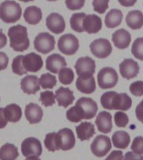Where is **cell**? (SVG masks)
I'll return each mask as SVG.
<instances>
[{
    "instance_id": "f6af8a7d",
    "label": "cell",
    "mask_w": 143,
    "mask_h": 160,
    "mask_svg": "<svg viewBox=\"0 0 143 160\" xmlns=\"http://www.w3.org/2000/svg\"><path fill=\"white\" fill-rule=\"evenodd\" d=\"M135 116L136 118L143 123V99L135 108Z\"/></svg>"
},
{
    "instance_id": "9c48e42d",
    "label": "cell",
    "mask_w": 143,
    "mask_h": 160,
    "mask_svg": "<svg viewBox=\"0 0 143 160\" xmlns=\"http://www.w3.org/2000/svg\"><path fill=\"white\" fill-rule=\"evenodd\" d=\"M92 54L98 58H105L109 57L112 52V47L109 40L105 38H98L90 44Z\"/></svg>"
},
{
    "instance_id": "8d00e7d4",
    "label": "cell",
    "mask_w": 143,
    "mask_h": 160,
    "mask_svg": "<svg viewBox=\"0 0 143 160\" xmlns=\"http://www.w3.org/2000/svg\"><path fill=\"white\" fill-rule=\"evenodd\" d=\"M40 100L45 107H50L55 104V95L52 91H45L40 93Z\"/></svg>"
},
{
    "instance_id": "2e32d148",
    "label": "cell",
    "mask_w": 143,
    "mask_h": 160,
    "mask_svg": "<svg viewBox=\"0 0 143 160\" xmlns=\"http://www.w3.org/2000/svg\"><path fill=\"white\" fill-rule=\"evenodd\" d=\"M65 58L58 53L50 55L46 58V69L52 73H59L62 68L66 67Z\"/></svg>"
},
{
    "instance_id": "8992f818",
    "label": "cell",
    "mask_w": 143,
    "mask_h": 160,
    "mask_svg": "<svg viewBox=\"0 0 143 160\" xmlns=\"http://www.w3.org/2000/svg\"><path fill=\"white\" fill-rule=\"evenodd\" d=\"M34 45L38 52L46 54L55 49V38L48 32H40L35 37Z\"/></svg>"
},
{
    "instance_id": "74e56055",
    "label": "cell",
    "mask_w": 143,
    "mask_h": 160,
    "mask_svg": "<svg viewBox=\"0 0 143 160\" xmlns=\"http://www.w3.org/2000/svg\"><path fill=\"white\" fill-rule=\"evenodd\" d=\"M115 125L119 128H125L129 122V118L126 113L123 112H116L114 115Z\"/></svg>"
},
{
    "instance_id": "484cf974",
    "label": "cell",
    "mask_w": 143,
    "mask_h": 160,
    "mask_svg": "<svg viewBox=\"0 0 143 160\" xmlns=\"http://www.w3.org/2000/svg\"><path fill=\"white\" fill-rule=\"evenodd\" d=\"M42 11L36 6H29L26 8L24 12V18L26 22L31 25H36L42 19Z\"/></svg>"
},
{
    "instance_id": "816d5d0a",
    "label": "cell",
    "mask_w": 143,
    "mask_h": 160,
    "mask_svg": "<svg viewBox=\"0 0 143 160\" xmlns=\"http://www.w3.org/2000/svg\"><path fill=\"white\" fill-rule=\"evenodd\" d=\"M47 1H50V2H53V1H56V0H47Z\"/></svg>"
},
{
    "instance_id": "f907efd6",
    "label": "cell",
    "mask_w": 143,
    "mask_h": 160,
    "mask_svg": "<svg viewBox=\"0 0 143 160\" xmlns=\"http://www.w3.org/2000/svg\"><path fill=\"white\" fill-rule=\"evenodd\" d=\"M25 160H40L39 158V157L37 156H29V157H26V159Z\"/></svg>"
},
{
    "instance_id": "e0dca14e",
    "label": "cell",
    "mask_w": 143,
    "mask_h": 160,
    "mask_svg": "<svg viewBox=\"0 0 143 160\" xmlns=\"http://www.w3.org/2000/svg\"><path fill=\"white\" fill-rule=\"evenodd\" d=\"M95 124L100 132L109 133L112 129V116L110 112L102 111L96 116Z\"/></svg>"
},
{
    "instance_id": "4dcf8cb0",
    "label": "cell",
    "mask_w": 143,
    "mask_h": 160,
    "mask_svg": "<svg viewBox=\"0 0 143 160\" xmlns=\"http://www.w3.org/2000/svg\"><path fill=\"white\" fill-rule=\"evenodd\" d=\"M86 17L85 12H78L74 13L71 16L70 20V27L74 31L78 32H85L84 30V21Z\"/></svg>"
},
{
    "instance_id": "681fc988",
    "label": "cell",
    "mask_w": 143,
    "mask_h": 160,
    "mask_svg": "<svg viewBox=\"0 0 143 160\" xmlns=\"http://www.w3.org/2000/svg\"><path fill=\"white\" fill-rule=\"evenodd\" d=\"M7 44V37L4 33L0 32V48H3Z\"/></svg>"
},
{
    "instance_id": "d4e9b609",
    "label": "cell",
    "mask_w": 143,
    "mask_h": 160,
    "mask_svg": "<svg viewBox=\"0 0 143 160\" xmlns=\"http://www.w3.org/2000/svg\"><path fill=\"white\" fill-rule=\"evenodd\" d=\"M125 22L131 29H140L143 27V13L140 10H132L126 15Z\"/></svg>"
},
{
    "instance_id": "c3c4849f",
    "label": "cell",
    "mask_w": 143,
    "mask_h": 160,
    "mask_svg": "<svg viewBox=\"0 0 143 160\" xmlns=\"http://www.w3.org/2000/svg\"><path fill=\"white\" fill-rule=\"evenodd\" d=\"M137 0H118V2H120V4L123 7H132L133 5H135Z\"/></svg>"
},
{
    "instance_id": "d590c367",
    "label": "cell",
    "mask_w": 143,
    "mask_h": 160,
    "mask_svg": "<svg viewBox=\"0 0 143 160\" xmlns=\"http://www.w3.org/2000/svg\"><path fill=\"white\" fill-rule=\"evenodd\" d=\"M23 58H24V55H19V56L13 58L12 62V70L13 73L20 75V76L26 74L28 72L24 69V65H23Z\"/></svg>"
},
{
    "instance_id": "7dc6e473",
    "label": "cell",
    "mask_w": 143,
    "mask_h": 160,
    "mask_svg": "<svg viewBox=\"0 0 143 160\" xmlns=\"http://www.w3.org/2000/svg\"><path fill=\"white\" fill-rule=\"evenodd\" d=\"M7 124L8 120L6 117H5L4 108H0V129L6 127Z\"/></svg>"
},
{
    "instance_id": "cb8c5ba5",
    "label": "cell",
    "mask_w": 143,
    "mask_h": 160,
    "mask_svg": "<svg viewBox=\"0 0 143 160\" xmlns=\"http://www.w3.org/2000/svg\"><path fill=\"white\" fill-rule=\"evenodd\" d=\"M78 138L81 141L90 139L95 133V126L90 122H83L75 128Z\"/></svg>"
},
{
    "instance_id": "d6a6232c",
    "label": "cell",
    "mask_w": 143,
    "mask_h": 160,
    "mask_svg": "<svg viewBox=\"0 0 143 160\" xmlns=\"http://www.w3.org/2000/svg\"><path fill=\"white\" fill-rule=\"evenodd\" d=\"M56 83H57V80L55 75L50 74V73H43L40 76V85L44 89L53 88L56 85Z\"/></svg>"
},
{
    "instance_id": "d6986e66",
    "label": "cell",
    "mask_w": 143,
    "mask_h": 160,
    "mask_svg": "<svg viewBox=\"0 0 143 160\" xmlns=\"http://www.w3.org/2000/svg\"><path fill=\"white\" fill-rule=\"evenodd\" d=\"M21 88L27 94H34L40 89V79L35 75L25 76L20 82Z\"/></svg>"
},
{
    "instance_id": "44dd1931",
    "label": "cell",
    "mask_w": 143,
    "mask_h": 160,
    "mask_svg": "<svg viewBox=\"0 0 143 160\" xmlns=\"http://www.w3.org/2000/svg\"><path fill=\"white\" fill-rule=\"evenodd\" d=\"M25 118L31 124L39 123L43 118L42 108L36 103L30 102L25 107Z\"/></svg>"
},
{
    "instance_id": "5b68a950",
    "label": "cell",
    "mask_w": 143,
    "mask_h": 160,
    "mask_svg": "<svg viewBox=\"0 0 143 160\" xmlns=\"http://www.w3.org/2000/svg\"><path fill=\"white\" fill-rule=\"evenodd\" d=\"M98 85L100 88L108 89L114 88L118 82V74L114 68L105 67L97 74Z\"/></svg>"
},
{
    "instance_id": "7c38bea8",
    "label": "cell",
    "mask_w": 143,
    "mask_h": 160,
    "mask_svg": "<svg viewBox=\"0 0 143 160\" xmlns=\"http://www.w3.org/2000/svg\"><path fill=\"white\" fill-rule=\"evenodd\" d=\"M119 69L121 76L125 79H131L137 76L140 67L136 61L131 58H125L120 63Z\"/></svg>"
},
{
    "instance_id": "7bdbcfd3",
    "label": "cell",
    "mask_w": 143,
    "mask_h": 160,
    "mask_svg": "<svg viewBox=\"0 0 143 160\" xmlns=\"http://www.w3.org/2000/svg\"><path fill=\"white\" fill-rule=\"evenodd\" d=\"M105 160H123V153L120 150H114Z\"/></svg>"
},
{
    "instance_id": "277c9868",
    "label": "cell",
    "mask_w": 143,
    "mask_h": 160,
    "mask_svg": "<svg viewBox=\"0 0 143 160\" xmlns=\"http://www.w3.org/2000/svg\"><path fill=\"white\" fill-rule=\"evenodd\" d=\"M22 15V8L15 1L6 0L0 4V18L6 23L19 21Z\"/></svg>"
},
{
    "instance_id": "b9f144b4",
    "label": "cell",
    "mask_w": 143,
    "mask_h": 160,
    "mask_svg": "<svg viewBox=\"0 0 143 160\" xmlns=\"http://www.w3.org/2000/svg\"><path fill=\"white\" fill-rule=\"evenodd\" d=\"M85 0H65V5L70 10L75 11L82 8L85 5Z\"/></svg>"
},
{
    "instance_id": "ee69618b",
    "label": "cell",
    "mask_w": 143,
    "mask_h": 160,
    "mask_svg": "<svg viewBox=\"0 0 143 160\" xmlns=\"http://www.w3.org/2000/svg\"><path fill=\"white\" fill-rule=\"evenodd\" d=\"M8 64V57L3 52H0V71L7 68Z\"/></svg>"
},
{
    "instance_id": "e575fe53",
    "label": "cell",
    "mask_w": 143,
    "mask_h": 160,
    "mask_svg": "<svg viewBox=\"0 0 143 160\" xmlns=\"http://www.w3.org/2000/svg\"><path fill=\"white\" fill-rule=\"evenodd\" d=\"M131 53L138 60L143 61V38H137L131 47Z\"/></svg>"
},
{
    "instance_id": "7a4b0ae2",
    "label": "cell",
    "mask_w": 143,
    "mask_h": 160,
    "mask_svg": "<svg viewBox=\"0 0 143 160\" xmlns=\"http://www.w3.org/2000/svg\"><path fill=\"white\" fill-rule=\"evenodd\" d=\"M100 103L105 109L127 111L132 105V100L125 92L118 93L110 91L103 93L100 97Z\"/></svg>"
},
{
    "instance_id": "9a60e30c",
    "label": "cell",
    "mask_w": 143,
    "mask_h": 160,
    "mask_svg": "<svg viewBox=\"0 0 143 160\" xmlns=\"http://www.w3.org/2000/svg\"><path fill=\"white\" fill-rule=\"evenodd\" d=\"M60 138V149L63 151H68L72 149L75 145V137L74 132L70 128H62L58 132Z\"/></svg>"
},
{
    "instance_id": "5bb4252c",
    "label": "cell",
    "mask_w": 143,
    "mask_h": 160,
    "mask_svg": "<svg viewBox=\"0 0 143 160\" xmlns=\"http://www.w3.org/2000/svg\"><path fill=\"white\" fill-rule=\"evenodd\" d=\"M46 26L53 33L60 34L65 29V19L57 12H52L46 18Z\"/></svg>"
},
{
    "instance_id": "1f68e13d",
    "label": "cell",
    "mask_w": 143,
    "mask_h": 160,
    "mask_svg": "<svg viewBox=\"0 0 143 160\" xmlns=\"http://www.w3.org/2000/svg\"><path fill=\"white\" fill-rule=\"evenodd\" d=\"M45 148L50 152H55L60 149V138L58 132H50L45 136Z\"/></svg>"
},
{
    "instance_id": "8fae6325",
    "label": "cell",
    "mask_w": 143,
    "mask_h": 160,
    "mask_svg": "<svg viewBox=\"0 0 143 160\" xmlns=\"http://www.w3.org/2000/svg\"><path fill=\"white\" fill-rule=\"evenodd\" d=\"M42 151L41 142L36 138H27L22 142L21 152L24 157H29V156L40 157L42 154Z\"/></svg>"
},
{
    "instance_id": "7402d4cb",
    "label": "cell",
    "mask_w": 143,
    "mask_h": 160,
    "mask_svg": "<svg viewBox=\"0 0 143 160\" xmlns=\"http://www.w3.org/2000/svg\"><path fill=\"white\" fill-rule=\"evenodd\" d=\"M102 28V20L95 14L86 15L84 21V30L90 34L96 33Z\"/></svg>"
},
{
    "instance_id": "4fadbf2b",
    "label": "cell",
    "mask_w": 143,
    "mask_h": 160,
    "mask_svg": "<svg viewBox=\"0 0 143 160\" xmlns=\"http://www.w3.org/2000/svg\"><path fill=\"white\" fill-rule=\"evenodd\" d=\"M23 65L27 72H37L43 67L42 58L34 52H30L26 55H24Z\"/></svg>"
},
{
    "instance_id": "3957f363",
    "label": "cell",
    "mask_w": 143,
    "mask_h": 160,
    "mask_svg": "<svg viewBox=\"0 0 143 160\" xmlns=\"http://www.w3.org/2000/svg\"><path fill=\"white\" fill-rule=\"evenodd\" d=\"M10 40V47L16 52H24L29 47L27 28L23 25H15L9 28L8 32Z\"/></svg>"
},
{
    "instance_id": "30bf717a",
    "label": "cell",
    "mask_w": 143,
    "mask_h": 160,
    "mask_svg": "<svg viewBox=\"0 0 143 160\" xmlns=\"http://www.w3.org/2000/svg\"><path fill=\"white\" fill-rule=\"evenodd\" d=\"M76 74L79 77L93 76L95 72V62L90 57H81L78 58L75 65Z\"/></svg>"
},
{
    "instance_id": "f35d334b",
    "label": "cell",
    "mask_w": 143,
    "mask_h": 160,
    "mask_svg": "<svg viewBox=\"0 0 143 160\" xmlns=\"http://www.w3.org/2000/svg\"><path fill=\"white\" fill-rule=\"evenodd\" d=\"M92 5L95 12L103 14L107 10L109 6V0H93Z\"/></svg>"
},
{
    "instance_id": "83f0119b",
    "label": "cell",
    "mask_w": 143,
    "mask_h": 160,
    "mask_svg": "<svg viewBox=\"0 0 143 160\" xmlns=\"http://www.w3.org/2000/svg\"><path fill=\"white\" fill-rule=\"evenodd\" d=\"M123 13L120 9H111L105 15V23L109 28H114L121 23Z\"/></svg>"
},
{
    "instance_id": "603a6c76",
    "label": "cell",
    "mask_w": 143,
    "mask_h": 160,
    "mask_svg": "<svg viewBox=\"0 0 143 160\" xmlns=\"http://www.w3.org/2000/svg\"><path fill=\"white\" fill-rule=\"evenodd\" d=\"M75 86H76V88L82 93H85V94L93 93L96 88L95 78L93 76L79 77L76 80Z\"/></svg>"
},
{
    "instance_id": "f1b7e54d",
    "label": "cell",
    "mask_w": 143,
    "mask_h": 160,
    "mask_svg": "<svg viewBox=\"0 0 143 160\" xmlns=\"http://www.w3.org/2000/svg\"><path fill=\"white\" fill-rule=\"evenodd\" d=\"M4 114L8 122H17L22 118V109L16 103H10L4 108Z\"/></svg>"
},
{
    "instance_id": "4316f807",
    "label": "cell",
    "mask_w": 143,
    "mask_h": 160,
    "mask_svg": "<svg viewBox=\"0 0 143 160\" xmlns=\"http://www.w3.org/2000/svg\"><path fill=\"white\" fill-rule=\"evenodd\" d=\"M111 140L116 148L125 149L130 144V137L125 131H116L113 133Z\"/></svg>"
},
{
    "instance_id": "bcb514c9",
    "label": "cell",
    "mask_w": 143,
    "mask_h": 160,
    "mask_svg": "<svg viewBox=\"0 0 143 160\" xmlns=\"http://www.w3.org/2000/svg\"><path fill=\"white\" fill-rule=\"evenodd\" d=\"M123 160H143V156L140 154H136L133 152H127L125 154Z\"/></svg>"
},
{
    "instance_id": "ba28073f",
    "label": "cell",
    "mask_w": 143,
    "mask_h": 160,
    "mask_svg": "<svg viewBox=\"0 0 143 160\" xmlns=\"http://www.w3.org/2000/svg\"><path fill=\"white\" fill-rule=\"evenodd\" d=\"M111 149V142L110 138L105 135H98L93 140L90 145V150L96 157H104Z\"/></svg>"
},
{
    "instance_id": "836d02e7",
    "label": "cell",
    "mask_w": 143,
    "mask_h": 160,
    "mask_svg": "<svg viewBox=\"0 0 143 160\" xmlns=\"http://www.w3.org/2000/svg\"><path fill=\"white\" fill-rule=\"evenodd\" d=\"M75 78V73L70 68H64L59 72V80L62 84L69 85L72 83Z\"/></svg>"
},
{
    "instance_id": "ffe728a7",
    "label": "cell",
    "mask_w": 143,
    "mask_h": 160,
    "mask_svg": "<svg viewBox=\"0 0 143 160\" xmlns=\"http://www.w3.org/2000/svg\"><path fill=\"white\" fill-rule=\"evenodd\" d=\"M55 98L59 106L67 108L73 103L75 96L73 94L72 90H70L69 88L60 87L55 92Z\"/></svg>"
},
{
    "instance_id": "60d3db41",
    "label": "cell",
    "mask_w": 143,
    "mask_h": 160,
    "mask_svg": "<svg viewBox=\"0 0 143 160\" xmlns=\"http://www.w3.org/2000/svg\"><path fill=\"white\" fill-rule=\"evenodd\" d=\"M129 89L134 96L141 97L143 95V81H136L132 82L130 85Z\"/></svg>"
},
{
    "instance_id": "ac0fdd59",
    "label": "cell",
    "mask_w": 143,
    "mask_h": 160,
    "mask_svg": "<svg viewBox=\"0 0 143 160\" xmlns=\"http://www.w3.org/2000/svg\"><path fill=\"white\" fill-rule=\"evenodd\" d=\"M113 43L119 49H125L129 47L131 41V36L127 30L121 28L116 30L112 34Z\"/></svg>"
},
{
    "instance_id": "52a82bcc",
    "label": "cell",
    "mask_w": 143,
    "mask_h": 160,
    "mask_svg": "<svg viewBox=\"0 0 143 160\" xmlns=\"http://www.w3.org/2000/svg\"><path fill=\"white\" fill-rule=\"evenodd\" d=\"M79 40L71 33L63 35L58 41V48L65 55L75 54L79 49Z\"/></svg>"
},
{
    "instance_id": "ab89813d",
    "label": "cell",
    "mask_w": 143,
    "mask_h": 160,
    "mask_svg": "<svg viewBox=\"0 0 143 160\" xmlns=\"http://www.w3.org/2000/svg\"><path fill=\"white\" fill-rule=\"evenodd\" d=\"M131 151L136 154H143V137L138 136L135 137L131 143Z\"/></svg>"
},
{
    "instance_id": "f546056e",
    "label": "cell",
    "mask_w": 143,
    "mask_h": 160,
    "mask_svg": "<svg viewBox=\"0 0 143 160\" xmlns=\"http://www.w3.org/2000/svg\"><path fill=\"white\" fill-rule=\"evenodd\" d=\"M19 157L17 147L12 143H5L0 148V160H16Z\"/></svg>"
},
{
    "instance_id": "6da1fadb",
    "label": "cell",
    "mask_w": 143,
    "mask_h": 160,
    "mask_svg": "<svg viewBox=\"0 0 143 160\" xmlns=\"http://www.w3.org/2000/svg\"><path fill=\"white\" fill-rule=\"evenodd\" d=\"M98 111L97 103L90 98L82 97L77 100L74 107L66 112V118L72 122H79L83 119H91Z\"/></svg>"
}]
</instances>
